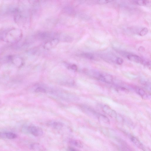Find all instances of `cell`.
<instances>
[{
    "mask_svg": "<svg viewBox=\"0 0 151 151\" xmlns=\"http://www.w3.org/2000/svg\"><path fill=\"white\" fill-rule=\"evenodd\" d=\"M23 36L21 29L15 28H3L0 30V41L15 44L19 42Z\"/></svg>",
    "mask_w": 151,
    "mask_h": 151,
    "instance_id": "obj_1",
    "label": "cell"
},
{
    "mask_svg": "<svg viewBox=\"0 0 151 151\" xmlns=\"http://www.w3.org/2000/svg\"><path fill=\"white\" fill-rule=\"evenodd\" d=\"M118 52L122 56L132 62L140 63L147 66L150 65V63L149 62L144 60L141 57L136 54L121 51H119Z\"/></svg>",
    "mask_w": 151,
    "mask_h": 151,
    "instance_id": "obj_2",
    "label": "cell"
},
{
    "mask_svg": "<svg viewBox=\"0 0 151 151\" xmlns=\"http://www.w3.org/2000/svg\"><path fill=\"white\" fill-rule=\"evenodd\" d=\"M24 128L25 131L35 137L41 136L43 134L42 130L40 127L36 126H26Z\"/></svg>",
    "mask_w": 151,
    "mask_h": 151,
    "instance_id": "obj_3",
    "label": "cell"
},
{
    "mask_svg": "<svg viewBox=\"0 0 151 151\" xmlns=\"http://www.w3.org/2000/svg\"><path fill=\"white\" fill-rule=\"evenodd\" d=\"M84 72L88 76L103 82L104 73L95 70H89L85 71Z\"/></svg>",
    "mask_w": 151,
    "mask_h": 151,
    "instance_id": "obj_4",
    "label": "cell"
},
{
    "mask_svg": "<svg viewBox=\"0 0 151 151\" xmlns=\"http://www.w3.org/2000/svg\"><path fill=\"white\" fill-rule=\"evenodd\" d=\"M132 142L138 148L142 150L143 151H150V149L144 145L136 137L131 135L130 137Z\"/></svg>",
    "mask_w": 151,
    "mask_h": 151,
    "instance_id": "obj_5",
    "label": "cell"
},
{
    "mask_svg": "<svg viewBox=\"0 0 151 151\" xmlns=\"http://www.w3.org/2000/svg\"><path fill=\"white\" fill-rule=\"evenodd\" d=\"M59 40L58 39H54L48 41L44 44V48L46 50H50L55 47L59 43Z\"/></svg>",
    "mask_w": 151,
    "mask_h": 151,
    "instance_id": "obj_6",
    "label": "cell"
},
{
    "mask_svg": "<svg viewBox=\"0 0 151 151\" xmlns=\"http://www.w3.org/2000/svg\"><path fill=\"white\" fill-rule=\"evenodd\" d=\"M102 110L104 113L109 115L112 118H116L117 114L113 110L107 105H104L102 108Z\"/></svg>",
    "mask_w": 151,
    "mask_h": 151,
    "instance_id": "obj_7",
    "label": "cell"
},
{
    "mask_svg": "<svg viewBox=\"0 0 151 151\" xmlns=\"http://www.w3.org/2000/svg\"><path fill=\"white\" fill-rule=\"evenodd\" d=\"M49 125L52 128L56 130L62 129L64 127V125L63 123L59 122L53 121L49 123Z\"/></svg>",
    "mask_w": 151,
    "mask_h": 151,
    "instance_id": "obj_8",
    "label": "cell"
},
{
    "mask_svg": "<svg viewBox=\"0 0 151 151\" xmlns=\"http://www.w3.org/2000/svg\"><path fill=\"white\" fill-rule=\"evenodd\" d=\"M81 108L87 114L98 117L99 114L98 115L95 111L88 107L85 106H83L81 107Z\"/></svg>",
    "mask_w": 151,
    "mask_h": 151,
    "instance_id": "obj_9",
    "label": "cell"
},
{
    "mask_svg": "<svg viewBox=\"0 0 151 151\" xmlns=\"http://www.w3.org/2000/svg\"><path fill=\"white\" fill-rule=\"evenodd\" d=\"M17 137L16 135L12 132H0V137L9 139H14Z\"/></svg>",
    "mask_w": 151,
    "mask_h": 151,
    "instance_id": "obj_10",
    "label": "cell"
},
{
    "mask_svg": "<svg viewBox=\"0 0 151 151\" xmlns=\"http://www.w3.org/2000/svg\"><path fill=\"white\" fill-rule=\"evenodd\" d=\"M69 144L76 147L82 148L83 147V144L82 142L77 140H72L69 142Z\"/></svg>",
    "mask_w": 151,
    "mask_h": 151,
    "instance_id": "obj_11",
    "label": "cell"
},
{
    "mask_svg": "<svg viewBox=\"0 0 151 151\" xmlns=\"http://www.w3.org/2000/svg\"><path fill=\"white\" fill-rule=\"evenodd\" d=\"M12 61H13L14 64L19 66H21L23 64V60L20 57H16L14 58L13 57Z\"/></svg>",
    "mask_w": 151,
    "mask_h": 151,
    "instance_id": "obj_12",
    "label": "cell"
},
{
    "mask_svg": "<svg viewBox=\"0 0 151 151\" xmlns=\"http://www.w3.org/2000/svg\"><path fill=\"white\" fill-rule=\"evenodd\" d=\"M98 118L100 122L106 123L109 124L110 123L109 119L106 116L103 114H99Z\"/></svg>",
    "mask_w": 151,
    "mask_h": 151,
    "instance_id": "obj_13",
    "label": "cell"
},
{
    "mask_svg": "<svg viewBox=\"0 0 151 151\" xmlns=\"http://www.w3.org/2000/svg\"><path fill=\"white\" fill-rule=\"evenodd\" d=\"M132 2L134 4L141 6L146 5L150 3V1H134Z\"/></svg>",
    "mask_w": 151,
    "mask_h": 151,
    "instance_id": "obj_14",
    "label": "cell"
},
{
    "mask_svg": "<svg viewBox=\"0 0 151 151\" xmlns=\"http://www.w3.org/2000/svg\"><path fill=\"white\" fill-rule=\"evenodd\" d=\"M136 91L137 93L143 98H147L148 96L145 91L142 88L137 89Z\"/></svg>",
    "mask_w": 151,
    "mask_h": 151,
    "instance_id": "obj_15",
    "label": "cell"
},
{
    "mask_svg": "<svg viewBox=\"0 0 151 151\" xmlns=\"http://www.w3.org/2000/svg\"><path fill=\"white\" fill-rule=\"evenodd\" d=\"M30 147L32 149L35 150L42 151L43 149V146H42L39 144H32L30 146Z\"/></svg>",
    "mask_w": 151,
    "mask_h": 151,
    "instance_id": "obj_16",
    "label": "cell"
},
{
    "mask_svg": "<svg viewBox=\"0 0 151 151\" xmlns=\"http://www.w3.org/2000/svg\"><path fill=\"white\" fill-rule=\"evenodd\" d=\"M148 32V30L147 28H142L139 31L138 35L139 36H143L146 35Z\"/></svg>",
    "mask_w": 151,
    "mask_h": 151,
    "instance_id": "obj_17",
    "label": "cell"
},
{
    "mask_svg": "<svg viewBox=\"0 0 151 151\" xmlns=\"http://www.w3.org/2000/svg\"><path fill=\"white\" fill-rule=\"evenodd\" d=\"M83 55L85 57L89 60H95L96 58L94 54L91 53H84L83 54Z\"/></svg>",
    "mask_w": 151,
    "mask_h": 151,
    "instance_id": "obj_18",
    "label": "cell"
},
{
    "mask_svg": "<svg viewBox=\"0 0 151 151\" xmlns=\"http://www.w3.org/2000/svg\"><path fill=\"white\" fill-rule=\"evenodd\" d=\"M35 91L37 93H45L46 92V90L43 87H39L36 88Z\"/></svg>",
    "mask_w": 151,
    "mask_h": 151,
    "instance_id": "obj_19",
    "label": "cell"
},
{
    "mask_svg": "<svg viewBox=\"0 0 151 151\" xmlns=\"http://www.w3.org/2000/svg\"><path fill=\"white\" fill-rule=\"evenodd\" d=\"M124 61L122 58L120 57H118L117 58L116 60V63L118 64L121 65L123 63Z\"/></svg>",
    "mask_w": 151,
    "mask_h": 151,
    "instance_id": "obj_20",
    "label": "cell"
},
{
    "mask_svg": "<svg viewBox=\"0 0 151 151\" xmlns=\"http://www.w3.org/2000/svg\"><path fill=\"white\" fill-rule=\"evenodd\" d=\"M113 1H96V3L99 4H106Z\"/></svg>",
    "mask_w": 151,
    "mask_h": 151,
    "instance_id": "obj_21",
    "label": "cell"
},
{
    "mask_svg": "<svg viewBox=\"0 0 151 151\" xmlns=\"http://www.w3.org/2000/svg\"><path fill=\"white\" fill-rule=\"evenodd\" d=\"M68 68L74 71L77 70V66L75 64L69 65L68 66Z\"/></svg>",
    "mask_w": 151,
    "mask_h": 151,
    "instance_id": "obj_22",
    "label": "cell"
},
{
    "mask_svg": "<svg viewBox=\"0 0 151 151\" xmlns=\"http://www.w3.org/2000/svg\"><path fill=\"white\" fill-rule=\"evenodd\" d=\"M67 151H78L73 148H69L67 149Z\"/></svg>",
    "mask_w": 151,
    "mask_h": 151,
    "instance_id": "obj_23",
    "label": "cell"
}]
</instances>
